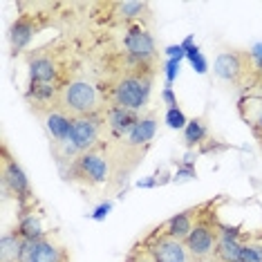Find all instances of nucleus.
Wrapping results in <instances>:
<instances>
[{"instance_id": "1", "label": "nucleus", "mask_w": 262, "mask_h": 262, "mask_svg": "<svg viewBox=\"0 0 262 262\" xmlns=\"http://www.w3.org/2000/svg\"><path fill=\"white\" fill-rule=\"evenodd\" d=\"M157 65L139 63L126 52L115 58L112 72L101 81L99 92L105 108H126L139 112L150 99Z\"/></svg>"}, {"instance_id": "17", "label": "nucleus", "mask_w": 262, "mask_h": 262, "mask_svg": "<svg viewBox=\"0 0 262 262\" xmlns=\"http://www.w3.org/2000/svg\"><path fill=\"white\" fill-rule=\"evenodd\" d=\"M40 117H43L45 130H47V135H50V139H52V146H56V144H61V141H65L70 137V133H72L74 119L68 117L65 112H61V110H50V112H45V115H40Z\"/></svg>"}, {"instance_id": "21", "label": "nucleus", "mask_w": 262, "mask_h": 262, "mask_svg": "<svg viewBox=\"0 0 262 262\" xmlns=\"http://www.w3.org/2000/svg\"><path fill=\"white\" fill-rule=\"evenodd\" d=\"M195 177V168L190 164H182V168L175 172V180L182 182V180H193Z\"/></svg>"}, {"instance_id": "22", "label": "nucleus", "mask_w": 262, "mask_h": 262, "mask_svg": "<svg viewBox=\"0 0 262 262\" xmlns=\"http://www.w3.org/2000/svg\"><path fill=\"white\" fill-rule=\"evenodd\" d=\"M177 72H180V61H177V58H170L168 65H166V76H168V88H170V83L175 81Z\"/></svg>"}, {"instance_id": "12", "label": "nucleus", "mask_w": 262, "mask_h": 262, "mask_svg": "<svg viewBox=\"0 0 262 262\" xmlns=\"http://www.w3.org/2000/svg\"><path fill=\"white\" fill-rule=\"evenodd\" d=\"M40 18H43V14H20L18 18L11 23L9 45H11V52H14V54H18V52L25 50V47L32 43V38L45 27V23Z\"/></svg>"}, {"instance_id": "14", "label": "nucleus", "mask_w": 262, "mask_h": 262, "mask_svg": "<svg viewBox=\"0 0 262 262\" xmlns=\"http://www.w3.org/2000/svg\"><path fill=\"white\" fill-rule=\"evenodd\" d=\"M141 119L139 112L126 108H105V130L110 135V141L123 139Z\"/></svg>"}, {"instance_id": "4", "label": "nucleus", "mask_w": 262, "mask_h": 262, "mask_svg": "<svg viewBox=\"0 0 262 262\" xmlns=\"http://www.w3.org/2000/svg\"><path fill=\"white\" fill-rule=\"evenodd\" d=\"M217 206H220V200L204 202V208H202V213L198 215V222L193 226V233H190L188 240L184 242L186 244L188 258L193 262H202V260L211 258L213 251H215L220 231H222V226H224L220 222Z\"/></svg>"}, {"instance_id": "8", "label": "nucleus", "mask_w": 262, "mask_h": 262, "mask_svg": "<svg viewBox=\"0 0 262 262\" xmlns=\"http://www.w3.org/2000/svg\"><path fill=\"white\" fill-rule=\"evenodd\" d=\"M123 52L139 63L157 65V45H155L152 34L144 27V23H135L126 27V36H123Z\"/></svg>"}, {"instance_id": "15", "label": "nucleus", "mask_w": 262, "mask_h": 262, "mask_svg": "<svg viewBox=\"0 0 262 262\" xmlns=\"http://www.w3.org/2000/svg\"><path fill=\"white\" fill-rule=\"evenodd\" d=\"M202 208H204V202L198 204V206H190L182 213H177V215H172L170 220H166V222L162 224L164 233L175 237V240H180V242H186L188 235L193 233V226H195V222H198V215L202 213Z\"/></svg>"}, {"instance_id": "5", "label": "nucleus", "mask_w": 262, "mask_h": 262, "mask_svg": "<svg viewBox=\"0 0 262 262\" xmlns=\"http://www.w3.org/2000/svg\"><path fill=\"white\" fill-rule=\"evenodd\" d=\"M65 180L81 184V186L94 188L101 184L110 182L112 177V168H110V157H108V144H99L92 150L79 155L72 164L65 168Z\"/></svg>"}, {"instance_id": "11", "label": "nucleus", "mask_w": 262, "mask_h": 262, "mask_svg": "<svg viewBox=\"0 0 262 262\" xmlns=\"http://www.w3.org/2000/svg\"><path fill=\"white\" fill-rule=\"evenodd\" d=\"M97 7L108 14L105 23H112V25L130 27L150 16V5L148 3H99Z\"/></svg>"}, {"instance_id": "7", "label": "nucleus", "mask_w": 262, "mask_h": 262, "mask_svg": "<svg viewBox=\"0 0 262 262\" xmlns=\"http://www.w3.org/2000/svg\"><path fill=\"white\" fill-rule=\"evenodd\" d=\"M0 182H3L5 198H14L20 206V215H25L27 206L32 204V200H34L32 186H29V180H27L25 170L20 168L18 159L9 152L5 141H3V146H0Z\"/></svg>"}, {"instance_id": "18", "label": "nucleus", "mask_w": 262, "mask_h": 262, "mask_svg": "<svg viewBox=\"0 0 262 262\" xmlns=\"http://www.w3.org/2000/svg\"><path fill=\"white\" fill-rule=\"evenodd\" d=\"M211 139L208 137V123H206V117H195L190 119L184 128V141H186L188 148H202L206 141Z\"/></svg>"}, {"instance_id": "6", "label": "nucleus", "mask_w": 262, "mask_h": 262, "mask_svg": "<svg viewBox=\"0 0 262 262\" xmlns=\"http://www.w3.org/2000/svg\"><path fill=\"white\" fill-rule=\"evenodd\" d=\"M54 110H61L68 117L79 119V117L101 115V112L105 110V103H103V97H101L97 85H92V83H88V81L74 79L70 85L63 88Z\"/></svg>"}, {"instance_id": "19", "label": "nucleus", "mask_w": 262, "mask_h": 262, "mask_svg": "<svg viewBox=\"0 0 262 262\" xmlns=\"http://www.w3.org/2000/svg\"><path fill=\"white\" fill-rule=\"evenodd\" d=\"M237 262H262V231L260 233H247L244 231V244Z\"/></svg>"}, {"instance_id": "3", "label": "nucleus", "mask_w": 262, "mask_h": 262, "mask_svg": "<svg viewBox=\"0 0 262 262\" xmlns=\"http://www.w3.org/2000/svg\"><path fill=\"white\" fill-rule=\"evenodd\" d=\"M213 74H215V79L222 81L224 85L235 88V90H242V92H251L260 79L251 52L231 50V47L229 50H222L215 56Z\"/></svg>"}, {"instance_id": "24", "label": "nucleus", "mask_w": 262, "mask_h": 262, "mask_svg": "<svg viewBox=\"0 0 262 262\" xmlns=\"http://www.w3.org/2000/svg\"><path fill=\"white\" fill-rule=\"evenodd\" d=\"M249 94H255V97H262V74H260V79H258V83H255V88Z\"/></svg>"}, {"instance_id": "9", "label": "nucleus", "mask_w": 262, "mask_h": 262, "mask_svg": "<svg viewBox=\"0 0 262 262\" xmlns=\"http://www.w3.org/2000/svg\"><path fill=\"white\" fill-rule=\"evenodd\" d=\"M141 244L152 253L155 262H188L186 244L175 240V237H170V235H166L162 226L155 229L152 233H148Z\"/></svg>"}, {"instance_id": "23", "label": "nucleus", "mask_w": 262, "mask_h": 262, "mask_svg": "<svg viewBox=\"0 0 262 262\" xmlns=\"http://www.w3.org/2000/svg\"><path fill=\"white\" fill-rule=\"evenodd\" d=\"M162 99L166 101V105H168V108H177V99L172 97V90L168 85H166V90H164V94H162Z\"/></svg>"}, {"instance_id": "13", "label": "nucleus", "mask_w": 262, "mask_h": 262, "mask_svg": "<svg viewBox=\"0 0 262 262\" xmlns=\"http://www.w3.org/2000/svg\"><path fill=\"white\" fill-rule=\"evenodd\" d=\"M242 244H244V231L240 226H222L215 244V255L217 262H237L242 253Z\"/></svg>"}, {"instance_id": "16", "label": "nucleus", "mask_w": 262, "mask_h": 262, "mask_svg": "<svg viewBox=\"0 0 262 262\" xmlns=\"http://www.w3.org/2000/svg\"><path fill=\"white\" fill-rule=\"evenodd\" d=\"M240 117L247 121V126L251 128L253 139L260 144L262 148V97H255V94H244L240 99Z\"/></svg>"}, {"instance_id": "2", "label": "nucleus", "mask_w": 262, "mask_h": 262, "mask_svg": "<svg viewBox=\"0 0 262 262\" xmlns=\"http://www.w3.org/2000/svg\"><path fill=\"white\" fill-rule=\"evenodd\" d=\"M157 112H148L137 121V126L119 141L108 144V157H110V168H112V184H126L137 166L144 162L152 146V139L157 135Z\"/></svg>"}, {"instance_id": "10", "label": "nucleus", "mask_w": 262, "mask_h": 262, "mask_svg": "<svg viewBox=\"0 0 262 262\" xmlns=\"http://www.w3.org/2000/svg\"><path fill=\"white\" fill-rule=\"evenodd\" d=\"M18 262H70V255L63 247L54 244L45 235L23 242Z\"/></svg>"}, {"instance_id": "20", "label": "nucleus", "mask_w": 262, "mask_h": 262, "mask_svg": "<svg viewBox=\"0 0 262 262\" xmlns=\"http://www.w3.org/2000/svg\"><path fill=\"white\" fill-rule=\"evenodd\" d=\"M166 123H168L170 128H186V117H184V112L180 108H168L166 110Z\"/></svg>"}]
</instances>
